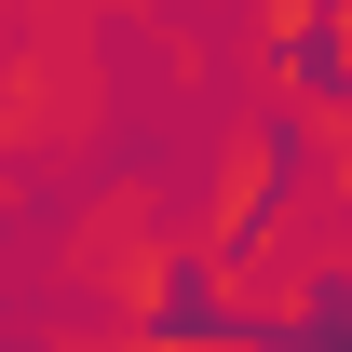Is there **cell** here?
I'll return each mask as SVG.
<instances>
[{"instance_id":"obj_1","label":"cell","mask_w":352,"mask_h":352,"mask_svg":"<svg viewBox=\"0 0 352 352\" xmlns=\"http://www.w3.org/2000/svg\"><path fill=\"white\" fill-rule=\"evenodd\" d=\"M285 82H298V95H352V41L325 28V14H311L298 41H285Z\"/></svg>"}]
</instances>
